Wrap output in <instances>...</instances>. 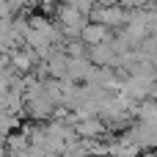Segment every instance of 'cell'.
<instances>
[{"label":"cell","instance_id":"6da1fadb","mask_svg":"<svg viewBox=\"0 0 157 157\" xmlns=\"http://www.w3.org/2000/svg\"><path fill=\"white\" fill-rule=\"evenodd\" d=\"M86 36L91 41H97V39H102V28H86Z\"/></svg>","mask_w":157,"mask_h":157}]
</instances>
